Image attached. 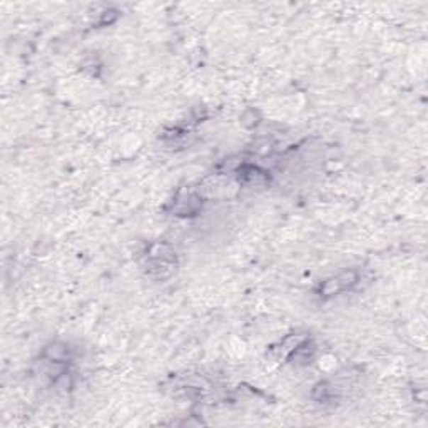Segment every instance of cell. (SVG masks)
Instances as JSON below:
<instances>
[{"mask_svg": "<svg viewBox=\"0 0 428 428\" xmlns=\"http://www.w3.org/2000/svg\"><path fill=\"white\" fill-rule=\"evenodd\" d=\"M360 280L356 271H343L337 274V276L332 278V280L325 281L323 285L320 286V293H323V296H333V295H339V293L350 290Z\"/></svg>", "mask_w": 428, "mask_h": 428, "instance_id": "1", "label": "cell"}]
</instances>
